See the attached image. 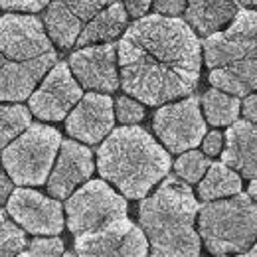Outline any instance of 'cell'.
Instances as JSON below:
<instances>
[{"mask_svg": "<svg viewBox=\"0 0 257 257\" xmlns=\"http://www.w3.org/2000/svg\"><path fill=\"white\" fill-rule=\"evenodd\" d=\"M121 85L147 105L190 95L200 79L202 48L188 22L149 14L127 28L119 42Z\"/></svg>", "mask_w": 257, "mask_h": 257, "instance_id": "1", "label": "cell"}, {"mask_svg": "<svg viewBox=\"0 0 257 257\" xmlns=\"http://www.w3.org/2000/svg\"><path fill=\"white\" fill-rule=\"evenodd\" d=\"M56 60L52 38L36 16L4 14L0 18V101L32 97L34 87Z\"/></svg>", "mask_w": 257, "mask_h": 257, "instance_id": "2", "label": "cell"}, {"mask_svg": "<svg viewBox=\"0 0 257 257\" xmlns=\"http://www.w3.org/2000/svg\"><path fill=\"white\" fill-rule=\"evenodd\" d=\"M200 212L192 188L168 176L159 190L141 202L139 222L149 241L151 257H198L200 235L194 229Z\"/></svg>", "mask_w": 257, "mask_h": 257, "instance_id": "3", "label": "cell"}, {"mask_svg": "<svg viewBox=\"0 0 257 257\" xmlns=\"http://www.w3.org/2000/svg\"><path fill=\"white\" fill-rule=\"evenodd\" d=\"M99 174L131 200L145 198L170 170V155L145 131L115 128L97 151Z\"/></svg>", "mask_w": 257, "mask_h": 257, "instance_id": "4", "label": "cell"}, {"mask_svg": "<svg viewBox=\"0 0 257 257\" xmlns=\"http://www.w3.org/2000/svg\"><path fill=\"white\" fill-rule=\"evenodd\" d=\"M210 83L235 97L257 91V10L241 8L225 30L202 44Z\"/></svg>", "mask_w": 257, "mask_h": 257, "instance_id": "5", "label": "cell"}, {"mask_svg": "<svg viewBox=\"0 0 257 257\" xmlns=\"http://www.w3.org/2000/svg\"><path fill=\"white\" fill-rule=\"evenodd\" d=\"M200 235L212 255L247 251L257 243V202L247 194L206 202L200 208Z\"/></svg>", "mask_w": 257, "mask_h": 257, "instance_id": "6", "label": "cell"}, {"mask_svg": "<svg viewBox=\"0 0 257 257\" xmlns=\"http://www.w3.org/2000/svg\"><path fill=\"white\" fill-rule=\"evenodd\" d=\"M62 135L46 125H30L4 153L2 164L14 184L40 186L50 178V170L58 149H62Z\"/></svg>", "mask_w": 257, "mask_h": 257, "instance_id": "7", "label": "cell"}, {"mask_svg": "<svg viewBox=\"0 0 257 257\" xmlns=\"http://www.w3.org/2000/svg\"><path fill=\"white\" fill-rule=\"evenodd\" d=\"M65 212L67 227L77 237L127 220V200L107 182L91 180L69 196L65 202Z\"/></svg>", "mask_w": 257, "mask_h": 257, "instance_id": "8", "label": "cell"}, {"mask_svg": "<svg viewBox=\"0 0 257 257\" xmlns=\"http://www.w3.org/2000/svg\"><path fill=\"white\" fill-rule=\"evenodd\" d=\"M153 127L170 153H188L206 137V121L196 97L161 107L155 113Z\"/></svg>", "mask_w": 257, "mask_h": 257, "instance_id": "9", "label": "cell"}, {"mask_svg": "<svg viewBox=\"0 0 257 257\" xmlns=\"http://www.w3.org/2000/svg\"><path fill=\"white\" fill-rule=\"evenodd\" d=\"M81 99V85L69 64L58 62L30 97V111L42 121H62Z\"/></svg>", "mask_w": 257, "mask_h": 257, "instance_id": "10", "label": "cell"}, {"mask_svg": "<svg viewBox=\"0 0 257 257\" xmlns=\"http://www.w3.org/2000/svg\"><path fill=\"white\" fill-rule=\"evenodd\" d=\"M77 257H149V241L131 220L75 237Z\"/></svg>", "mask_w": 257, "mask_h": 257, "instance_id": "11", "label": "cell"}, {"mask_svg": "<svg viewBox=\"0 0 257 257\" xmlns=\"http://www.w3.org/2000/svg\"><path fill=\"white\" fill-rule=\"evenodd\" d=\"M6 210L16 224L34 235H58L64 229L62 204L30 188H16Z\"/></svg>", "mask_w": 257, "mask_h": 257, "instance_id": "12", "label": "cell"}, {"mask_svg": "<svg viewBox=\"0 0 257 257\" xmlns=\"http://www.w3.org/2000/svg\"><path fill=\"white\" fill-rule=\"evenodd\" d=\"M113 2L117 0H52L44 16L46 32L60 48H71L83 28Z\"/></svg>", "mask_w": 257, "mask_h": 257, "instance_id": "13", "label": "cell"}, {"mask_svg": "<svg viewBox=\"0 0 257 257\" xmlns=\"http://www.w3.org/2000/svg\"><path fill=\"white\" fill-rule=\"evenodd\" d=\"M117 52L115 44H99L87 46L71 54L69 69L79 81L81 87L93 89L97 93H113L117 91L121 79L117 71Z\"/></svg>", "mask_w": 257, "mask_h": 257, "instance_id": "14", "label": "cell"}, {"mask_svg": "<svg viewBox=\"0 0 257 257\" xmlns=\"http://www.w3.org/2000/svg\"><path fill=\"white\" fill-rule=\"evenodd\" d=\"M115 125V105L105 93H87L69 113L65 128L67 133L87 145H95L105 139Z\"/></svg>", "mask_w": 257, "mask_h": 257, "instance_id": "15", "label": "cell"}, {"mask_svg": "<svg viewBox=\"0 0 257 257\" xmlns=\"http://www.w3.org/2000/svg\"><path fill=\"white\" fill-rule=\"evenodd\" d=\"M93 168V153L87 147L75 141H64L58 162L48 178V192L58 200L69 198L79 184L89 180Z\"/></svg>", "mask_w": 257, "mask_h": 257, "instance_id": "16", "label": "cell"}, {"mask_svg": "<svg viewBox=\"0 0 257 257\" xmlns=\"http://www.w3.org/2000/svg\"><path fill=\"white\" fill-rule=\"evenodd\" d=\"M222 161L245 178H257V125L237 121L225 133Z\"/></svg>", "mask_w": 257, "mask_h": 257, "instance_id": "17", "label": "cell"}, {"mask_svg": "<svg viewBox=\"0 0 257 257\" xmlns=\"http://www.w3.org/2000/svg\"><path fill=\"white\" fill-rule=\"evenodd\" d=\"M239 8L235 0H188L186 22L202 36H212L229 24L237 16Z\"/></svg>", "mask_w": 257, "mask_h": 257, "instance_id": "18", "label": "cell"}, {"mask_svg": "<svg viewBox=\"0 0 257 257\" xmlns=\"http://www.w3.org/2000/svg\"><path fill=\"white\" fill-rule=\"evenodd\" d=\"M128 12L125 4H121L119 0L113 2L111 6H107L103 12H99L95 18L83 28V32L77 38V46L79 48H87L93 46L97 42H107L111 44V40L119 38L121 32L127 28Z\"/></svg>", "mask_w": 257, "mask_h": 257, "instance_id": "19", "label": "cell"}, {"mask_svg": "<svg viewBox=\"0 0 257 257\" xmlns=\"http://www.w3.org/2000/svg\"><path fill=\"white\" fill-rule=\"evenodd\" d=\"M241 192V176L224 162H212L206 176L200 180L198 194L206 202L231 198Z\"/></svg>", "mask_w": 257, "mask_h": 257, "instance_id": "20", "label": "cell"}, {"mask_svg": "<svg viewBox=\"0 0 257 257\" xmlns=\"http://www.w3.org/2000/svg\"><path fill=\"white\" fill-rule=\"evenodd\" d=\"M202 107L206 121L214 127H231L237 123L241 103L235 95H229L220 89H208L202 97Z\"/></svg>", "mask_w": 257, "mask_h": 257, "instance_id": "21", "label": "cell"}, {"mask_svg": "<svg viewBox=\"0 0 257 257\" xmlns=\"http://www.w3.org/2000/svg\"><path fill=\"white\" fill-rule=\"evenodd\" d=\"M30 113L24 105H0V149H6L32 125Z\"/></svg>", "mask_w": 257, "mask_h": 257, "instance_id": "22", "label": "cell"}, {"mask_svg": "<svg viewBox=\"0 0 257 257\" xmlns=\"http://www.w3.org/2000/svg\"><path fill=\"white\" fill-rule=\"evenodd\" d=\"M212 166V162L208 161V157L200 151H188V153H182L178 157V161L174 162V170L178 174L180 180H184L186 184H196L200 182L208 168Z\"/></svg>", "mask_w": 257, "mask_h": 257, "instance_id": "23", "label": "cell"}, {"mask_svg": "<svg viewBox=\"0 0 257 257\" xmlns=\"http://www.w3.org/2000/svg\"><path fill=\"white\" fill-rule=\"evenodd\" d=\"M26 247L24 231L8 220L6 212L0 210V257H16Z\"/></svg>", "mask_w": 257, "mask_h": 257, "instance_id": "24", "label": "cell"}, {"mask_svg": "<svg viewBox=\"0 0 257 257\" xmlns=\"http://www.w3.org/2000/svg\"><path fill=\"white\" fill-rule=\"evenodd\" d=\"M115 111H117V119L127 127L137 125L145 117L143 105L137 99H131V97H119L117 103H115Z\"/></svg>", "mask_w": 257, "mask_h": 257, "instance_id": "25", "label": "cell"}, {"mask_svg": "<svg viewBox=\"0 0 257 257\" xmlns=\"http://www.w3.org/2000/svg\"><path fill=\"white\" fill-rule=\"evenodd\" d=\"M30 257H64V241L60 237H36L30 243Z\"/></svg>", "mask_w": 257, "mask_h": 257, "instance_id": "26", "label": "cell"}, {"mask_svg": "<svg viewBox=\"0 0 257 257\" xmlns=\"http://www.w3.org/2000/svg\"><path fill=\"white\" fill-rule=\"evenodd\" d=\"M52 0H0V8L18 10V12H40L44 6H50Z\"/></svg>", "mask_w": 257, "mask_h": 257, "instance_id": "27", "label": "cell"}, {"mask_svg": "<svg viewBox=\"0 0 257 257\" xmlns=\"http://www.w3.org/2000/svg\"><path fill=\"white\" fill-rule=\"evenodd\" d=\"M155 10L161 16H168V18H176L178 14L184 12L188 0H153Z\"/></svg>", "mask_w": 257, "mask_h": 257, "instance_id": "28", "label": "cell"}, {"mask_svg": "<svg viewBox=\"0 0 257 257\" xmlns=\"http://www.w3.org/2000/svg\"><path fill=\"white\" fill-rule=\"evenodd\" d=\"M202 147H204V155L206 157H216L224 151V135L220 131H212L204 137L202 141Z\"/></svg>", "mask_w": 257, "mask_h": 257, "instance_id": "29", "label": "cell"}, {"mask_svg": "<svg viewBox=\"0 0 257 257\" xmlns=\"http://www.w3.org/2000/svg\"><path fill=\"white\" fill-rule=\"evenodd\" d=\"M153 0H125V8H127L128 16L133 18H145V14L149 12Z\"/></svg>", "mask_w": 257, "mask_h": 257, "instance_id": "30", "label": "cell"}, {"mask_svg": "<svg viewBox=\"0 0 257 257\" xmlns=\"http://www.w3.org/2000/svg\"><path fill=\"white\" fill-rule=\"evenodd\" d=\"M241 111H243V115H245V121L255 123L257 125V93L245 97V101H243V105H241Z\"/></svg>", "mask_w": 257, "mask_h": 257, "instance_id": "31", "label": "cell"}, {"mask_svg": "<svg viewBox=\"0 0 257 257\" xmlns=\"http://www.w3.org/2000/svg\"><path fill=\"white\" fill-rule=\"evenodd\" d=\"M12 180H10V176H6V172L0 168V204L2 202H6L10 196H12Z\"/></svg>", "mask_w": 257, "mask_h": 257, "instance_id": "32", "label": "cell"}, {"mask_svg": "<svg viewBox=\"0 0 257 257\" xmlns=\"http://www.w3.org/2000/svg\"><path fill=\"white\" fill-rule=\"evenodd\" d=\"M249 196H251V198L257 202V178L251 182V184H249Z\"/></svg>", "mask_w": 257, "mask_h": 257, "instance_id": "33", "label": "cell"}, {"mask_svg": "<svg viewBox=\"0 0 257 257\" xmlns=\"http://www.w3.org/2000/svg\"><path fill=\"white\" fill-rule=\"evenodd\" d=\"M237 4H243V6H253V4H257V0H235Z\"/></svg>", "mask_w": 257, "mask_h": 257, "instance_id": "34", "label": "cell"}, {"mask_svg": "<svg viewBox=\"0 0 257 257\" xmlns=\"http://www.w3.org/2000/svg\"><path fill=\"white\" fill-rule=\"evenodd\" d=\"M249 257H257V243L251 247V251H249Z\"/></svg>", "mask_w": 257, "mask_h": 257, "instance_id": "35", "label": "cell"}, {"mask_svg": "<svg viewBox=\"0 0 257 257\" xmlns=\"http://www.w3.org/2000/svg\"><path fill=\"white\" fill-rule=\"evenodd\" d=\"M16 257H30V253H20V255H16Z\"/></svg>", "mask_w": 257, "mask_h": 257, "instance_id": "36", "label": "cell"}, {"mask_svg": "<svg viewBox=\"0 0 257 257\" xmlns=\"http://www.w3.org/2000/svg\"><path fill=\"white\" fill-rule=\"evenodd\" d=\"M64 257H75V255H73V253L69 251V253H64Z\"/></svg>", "mask_w": 257, "mask_h": 257, "instance_id": "37", "label": "cell"}, {"mask_svg": "<svg viewBox=\"0 0 257 257\" xmlns=\"http://www.w3.org/2000/svg\"><path fill=\"white\" fill-rule=\"evenodd\" d=\"M237 257H247V255H237Z\"/></svg>", "mask_w": 257, "mask_h": 257, "instance_id": "38", "label": "cell"}]
</instances>
